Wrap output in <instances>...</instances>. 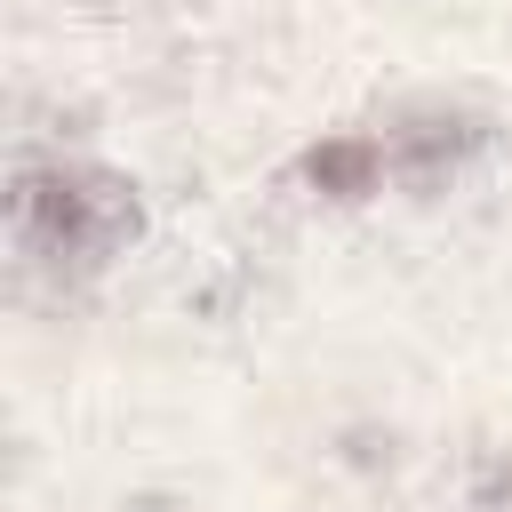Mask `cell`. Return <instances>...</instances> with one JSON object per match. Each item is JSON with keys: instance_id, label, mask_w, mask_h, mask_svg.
<instances>
[{"instance_id": "1", "label": "cell", "mask_w": 512, "mask_h": 512, "mask_svg": "<svg viewBox=\"0 0 512 512\" xmlns=\"http://www.w3.org/2000/svg\"><path fill=\"white\" fill-rule=\"evenodd\" d=\"M8 224L32 256L48 264H96L112 256L128 232H136V200L96 176V168H64V160H32L16 168V192H8Z\"/></svg>"}, {"instance_id": "2", "label": "cell", "mask_w": 512, "mask_h": 512, "mask_svg": "<svg viewBox=\"0 0 512 512\" xmlns=\"http://www.w3.org/2000/svg\"><path fill=\"white\" fill-rule=\"evenodd\" d=\"M304 176H312L320 192H336V200H360V192H376V176H384V144H376V136H328V144L304 152Z\"/></svg>"}, {"instance_id": "3", "label": "cell", "mask_w": 512, "mask_h": 512, "mask_svg": "<svg viewBox=\"0 0 512 512\" xmlns=\"http://www.w3.org/2000/svg\"><path fill=\"white\" fill-rule=\"evenodd\" d=\"M480 512H512V464H488L480 472Z\"/></svg>"}]
</instances>
